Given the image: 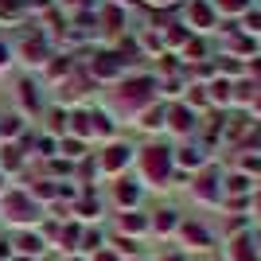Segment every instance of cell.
I'll use <instances>...</instances> for the list:
<instances>
[{"label":"cell","mask_w":261,"mask_h":261,"mask_svg":"<svg viewBox=\"0 0 261 261\" xmlns=\"http://www.w3.org/2000/svg\"><path fill=\"white\" fill-rule=\"evenodd\" d=\"M63 152L74 160V156H82V141H63Z\"/></svg>","instance_id":"obj_16"},{"label":"cell","mask_w":261,"mask_h":261,"mask_svg":"<svg viewBox=\"0 0 261 261\" xmlns=\"http://www.w3.org/2000/svg\"><path fill=\"white\" fill-rule=\"evenodd\" d=\"M0 66H8V51L4 47H0Z\"/></svg>","instance_id":"obj_22"},{"label":"cell","mask_w":261,"mask_h":261,"mask_svg":"<svg viewBox=\"0 0 261 261\" xmlns=\"http://www.w3.org/2000/svg\"><path fill=\"white\" fill-rule=\"evenodd\" d=\"M78 211H82V218H90V215H98V203H82Z\"/></svg>","instance_id":"obj_20"},{"label":"cell","mask_w":261,"mask_h":261,"mask_svg":"<svg viewBox=\"0 0 261 261\" xmlns=\"http://www.w3.org/2000/svg\"><path fill=\"white\" fill-rule=\"evenodd\" d=\"M94 261H117V257H113V253H106V250H98V253H94Z\"/></svg>","instance_id":"obj_21"},{"label":"cell","mask_w":261,"mask_h":261,"mask_svg":"<svg viewBox=\"0 0 261 261\" xmlns=\"http://www.w3.org/2000/svg\"><path fill=\"white\" fill-rule=\"evenodd\" d=\"M230 261H257V250L250 246V238H238L230 246Z\"/></svg>","instance_id":"obj_5"},{"label":"cell","mask_w":261,"mask_h":261,"mask_svg":"<svg viewBox=\"0 0 261 261\" xmlns=\"http://www.w3.org/2000/svg\"><path fill=\"white\" fill-rule=\"evenodd\" d=\"M23 55H28V63H43V39H28Z\"/></svg>","instance_id":"obj_9"},{"label":"cell","mask_w":261,"mask_h":261,"mask_svg":"<svg viewBox=\"0 0 261 261\" xmlns=\"http://www.w3.org/2000/svg\"><path fill=\"white\" fill-rule=\"evenodd\" d=\"M121 66H117V59L113 55H98V63H94V74H101V78H113Z\"/></svg>","instance_id":"obj_6"},{"label":"cell","mask_w":261,"mask_h":261,"mask_svg":"<svg viewBox=\"0 0 261 261\" xmlns=\"http://www.w3.org/2000/svg\"><path fill=\"white\" fill-rule=\"evenodd\" d=\"M226 187H230V191H246V187H250V184H246V179H242V175H234V179H230Z\"/></svg>","instance_id":"obj_18"},{"label":"cell","mask_w":261,"mask_h":261,"mask_svg":"<svg viewBox=\"0 0 261 261\" xmlns=\"http://www.w3.org/2000/svg\"><path fill=\"white\" fill-rule=\"evenodd\" d=\"M16 246H20V253H39L43 250V238H39V234H20V238H16Z\"/></svg>","instance_id":"obj_7"},{"label":"cell","mask_w":261,"mask_h":261,"mask_svg":"<svg viewBox=\"0 0 261 261\" xmlns=\"http://www.w3.org/2000/svg\"><path fill=\"white\" fill-rule=\"evenodd\" d=\"M191 20H195L199 28H207V23H211V8H207V4H191Z\"/></svg>","instance_id":"obj_11"},{"label":"cell","mask_w":261,"mask_h":261,"mask_svg":"<svg viewBox=\"0 0 261 261\" xmlns=\"http://www.w3.org/2000/svg\"><path fill=\"white\" fill-rule=\"evenodd\" d=\"M23 261H28V257H23ZM32 261H35V257H32Z\"/></svg>","instance_id":"obj_24"},{"label":"cell","mask_w":261,"mask_h":261,"mask_svg":"<svg viewBox=\"0 0 261 261\" xmlns=\"http://www.w3.org/2000/svg\"><path fill=\"white\" fill-rule=\"evenodd\" d=\"M70 261H78V257H70Z\"/></svg>","instance_id":"obj_25"},{"label":"cell","mask_w":261,"mask_h":261,"mask_svg":"<svg viewBox=\"0 0 261 261\" xmlns=\"http://www.w3.org/2000/svg\"><path fill=\"white\" fill-rule=\"evenodd\" d=\"M222 8H230V12H238V8H246V0H218Z\"/></svg>","instance_id":"obj_19"},{"label":"cell","mask_w":261,"mask_h":261,"mask_svg":"<svg viewBox=\"0 0 261 261\" xmlns=\"http://www.w3.org/2000/svg\"><path fill=\"white\" fill-rule=\"evenodd\" d=\"M141 164H144V175H148V179H156V184L168 179V152H164V148H148Z\"/></svg>","instance_id":"obj_2"},{"label":"cell","mask_w":261,"mask_h":261,"mask_svg":"<svg viewBox=\"0 0 261 261\" xmlns=\"http://www.w3.org/2000/svg\"><path fill=\"white\" fill-rule=\"evenodd\" d=\"M168 261H179V257H168Z\"/></svg>","instance_id":"obj_23"},{"label":"cell","mask_w":261,"mask_h":261,"mask_svg":"<svg viewBox=\"0 0 261 261\" xmlns=\"http://www.w3.org/2000/svg\"><path fill=\"white\" fill-rule=\"evenodd\" d=\"M144 226H148V222H144V218L137 215V211H129V215H121V230H129V234H141Z\"/></svg>","instance_id":"obj_8"},{"label":"cell","mask_w":261,"mask_h":261,"mask_svg":"<svg viewBox=\"0 0 261 261\" xmlns=\"http://www.w3.org/2000/svg\"><path fill=\"white\" fill-rule=\"evenodd\" d=\"M23 0H0V16H20Z\"/></svg>","instance_id":"obj_12"},{"label":"cell","mask_w":261,"mask_h":261,"mask_svg":"<svg viewBox=\"0 0 261 261\" xmlns=\"http://www.w3.org/2000/svg\"><path fill=\"white\" fill-rule=\"evenodd\" d=\"M184 238H187V242H195L199 250H203V246H211V238H207V230H199V226H184Z\"/></svg>","instance_id":"obj_10"},{"label":"cell","mask_w":261,"mask_h":261,"mask_svg":"<svg viewBox=\"0 0 261 261\" xmlns=\"http://www.w3.org/2000/svg\"><path fill=\"white\" fill-rule=\"evenodd\" d=\"M125 164H129V148H125V144L106 148V156H101V168H106V172H121Z\"/></svg>","instance_id":"obj_4"},{"label":"cell","mask_w":261,"mask_h":261,"mask_svg":"<svg viewBox=\"0 0 261 261\" xmlns=\"http://www.w3.org/2000/svg\"><path fill=\"white\" fill-rule=\"evenodd\" d=\"M172 226H175V211H160V218H156V230L164 234V230H172Z\"/></svg>","instance_id":"obj_14"},{"label":"cell","mask_w":261,"mask_h":261,"mask_svg":"<svg viewBox=\"0 0 261 261\" xmlns=\"http://www.w3.org/2000/svg\"><path fill=\"white\" fill-rule=\"evenodd\" d=\"M117 250H121V253H137V242H129V238H117Z\"/></svg>","instance_id":"obj_17"},{"label":"cell","mask_w":261,"mask_h":261,"mask_svg":"<svg viewBox=\"0 0 261 261\" xmlns=\"http://www.w3.org/2000/svg\"><path fill=\"white\" fill-rule=\"evenodd\" d=\"M117 203H137V187H129V184H117Z\"/></svg>","instance_id":"obj_13"},{"label":"cell","mask_w":261,"mask_h":261,"mask_svg":"<svg viewBox=\"0 0 261 261\" xmlns=\"http://www.w3.org/2000/svg\"><path fill=\"white\" fill-rule=\"evenodd\" d=\"M148 90H152V82H148V78L129 82V86L121 90V106H137V101H144V98H148Z\"/></svg>","instance_id":"obj_3"},{"label":"cell","mask_w":261,"mask_h":261,"mask_svg":"<svg viewBox=\"0 0 261 261\" xmlns=\"http://www.w3.org/2000/svg\"><path fill=\"white\" fill-rule=\"evenodd\" d=\"M191 117H187V109H172V129H187Z\"/></svg>","instance_id":"obj_15"},{"label":"cell","mask_w":261,"mask_h":261,"mask_svg":"<svg viewBox=\"0 0 261 261\" xmlns=\"http://www.w3.org/2000/svg\"><path fill=\"white\" fill-rule=\"evenodd\" d=\"M0 211H4L8 222H35V218H39V211H35V203L28 195H4Z\"/></svg>","instance_id":"obj_1"}]
</instances>
